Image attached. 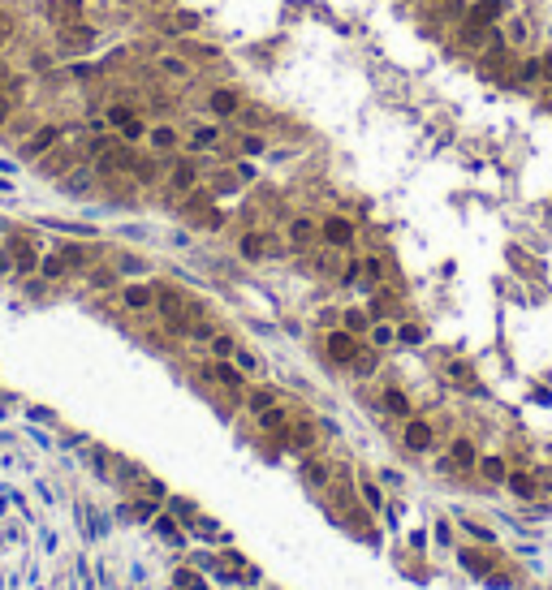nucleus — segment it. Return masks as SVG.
Wrapping results in <instances>:
<instances>
[{"label": "nucleus", "mask_w": 552, "mask_h": 590, "mask_svg": "<svg viewBox=\"0 0 552 590\" xmlns=\"http://www.w3.org/2000/svg\"><path fill=\"white\" fill-rule=\"evenodd\" d=\"M492 31H496V17H492L484 5H470V9L462 13V22H458V43H462V47H484Z\"/></svg>", "instance_id": "obj_1"}, {"label": "nucleus", "mask_w": 552, "mask_h": 590, "mask_svg": "<svg viewBox=\"0 0 552 590\" xmlns=\"http://www.w3.org/2000/svg\"><path fill=\"white\" fill-rule=\"evenodd\" d=\"M82 160H87V151L57 142L52 151H48V156H39V160H35V168H39V177H48V182H61V177H69V172L78 168Z\"/></svg>", "instance_id": "obj_2"}, {"label": "nucleus", "mask_w": 552, "mask_h": 590, "mask_svg": "<svg viewBox=\"0 0 552 590\" xmlns=\"http://www.w3.org/2000/svg\"><path fill=\"white\" fill-rule=\"evenodd\" d=\"M65 130L69 125H57V121H48V125H35V130L22 138V160H39V156H48V151H52L57 142H65Z\"/></svg>", "instance_id": "obj_3"}, {"label": "nucleus", "mask_w": 552, "mask_h": 590, "mask_svg": "<svg viewBox=\"0 0 552 590\" xmlns=\"http://www.w3.org/2000/svg\"><path fill=\"white\" fill-rule=\"evenodd\" d=\"M5 250H9V259H13V276H31V272H39V250H35V242L31 237H5Z\"/></svg>", "instance_id": "obj_4"}, {"label": "nucleus", "mask_w": 552, "mask_h": 590, "mask_svg": "<svg viewBox=\"0 0 552 590\" xmlns=\"http://www.w3.org/2000/svg\"><path fill=\"white\" fill-rule=\"evenodd\" d=\"M324 349H328V357H333L337 367H349V362H354V353H358L363 345H358V337H354L349 327H337V332H328Z\"/></svg>", "instance_id": "obj_5"}, {"label": "nucleus", "mask_w": 552, "mask_h": 590, "mask_svg": "<svg viewBox=\"0 0 552 590\" xmlns=\"http://www.w3.org/2000/svg\"><path fill=\"white\" fill-rule=\"evenodd\" d=\"M95 39H99L95 27H87V22H69V27H61V35H57V47L73 57V52H87Z\"/></svg>", "instance_id": "obj_6"}, {"label": "nucleus", "mask_w": 552, "mask_h": 590, "mask_svg": "<svg viewBox=\"0 0 552 590\" xmlns=\"http://www.w3.org/2000/svg\"><path fill=\"white\" fill-rule=\"evenodd\" d=\"M319 237L328 242L333 250H349L354 246V220H345V216H328L319 224Z\"/></svg>", "instance_id": "obj_7"}, {"label": "nucleus", "mask_w": 552, "mask_h": 590, "mask_svg": "<svg viewBox=\"0 0 552 590\" xmlns=\"http://www.w3.org/2000/svg\"><path fill=\"white\" fill-rule=\"evenodd\" d=\"M208 112L220 117V121L238 117V112H242V91H233V87H216V91H208Z\"/></svg>", "instance_id": "obj_8"}, {"label": "nucleus", "mask_w": 552, "mask_h": 590, "mask_svg": "<svg viewBox=\"0 0 552 590\" xmlns=\"http://www.w3.org/2000/svg\"><path fill=\"white\" fill-rule=\"evenodd\" d=\"M208 379H216L220 388H229V392H242L246 388V375L233 367V357H216V362L208 367Z\"/></svg>", "instance_id": "obj_9"}, {"label": "nucleus", "mask_w": 552, "mask_h": 590, "mask_svg": "<svg viewBox=\"0 0 552 590\" xmlns=\"http://www.w3.org/2000/svg\"><path fill=\"white\" fill-rule=\"evenodd\" d=\"M194 186H198V164H190V160H173V164H168V190L190 194Z\"/></svg>", "instance_id": "obj_10"}, {"label": "nucleus", "mask_w": 552, "mask_h": 590, "mask_svg": "<svg viewBox=\"0 0 552 590\" xmlns=\"http://www.w3.org/2000/svg\"><path fill=\"white\" fill-rule=\"evenodd\" d=\"M432 440H436V435H432V422H423V418H410V422H406V435H401V444H406L410 452H428Z\"/></svg>", "instance_id": "obj_11"}, {"label": "nucleus", "mask_w": 552, "mask_h": 590, "mask_svg": "<svg viewBox=\"0 0 552 590\" xmlns=\"http://www.w3.org/2000/svg\"><path fill=\"white\" fill-rule=\"evenodd\" d=\"M315 242H319V224H315V220H307V216L289 220V246H293V250H311Z\"/></svg>", "instance_id": "obj_12"}, {"label": "nucleus", "mask_w": 552, "mask_h": 590, "mask_svg": "<svg viewBox=\"0 0 552 590\" xmlns=\"http://www.w3.org/2000/svg\"><path fill=\"white\" fill-rule=\"evenodd\" d=\"M121 306H125V311H152V306H156V289L152 285H125L121 289Z\"/></svg>", "instance_id": "obj_13"}, {"label": "nucleus", "mask_w": 552, "mask_h": 590, "mask_svg": "<svg viewBox=\"0 0 552 590\" xmlns=\"http://www.w3.org/2000/svg\"><path fill=\"white\" fill-rule=\"evenodd\" d=\"M238 250H242V259H263V254H272V250H281L268 233H242V242H238Z\"/></svg>", "instance_id": "obj_14"}, {"label": "nucleus", "mask_w": 552, "mask_h": 590, "mask_svg": "<svg viewBox=\"0 0 552 590\" xmlns=\"http://www.w3.org/2000/svg\"><path fill=\"white\" fill-rule=\"evenodd\" d=\"M61 186L69 190V194H91V186H95V168H87V164H78L69 177H61Z\"/></svg>", "instance_id": "obj_15"}, {"label": "nucleus", "mask_w": 552, "mask_h": 590, "mask_svg": "<svg viewBox=\"0 0 552 590\" xmlns=\"http://www.w3.org/2000/svg\"><path fill=\"white\" fill-rule=\"evenodd\" d=\"M147 142H152L156 151H177L182 147V134L173 130V125H152V130H147Z\"/></svg>", "instance_id": "obj_16"}, {"label": "nucleus", "mask_w": 552, "mask_h": 590, "mask_svg": "<svg viewBox=\"0 0 552 590\" xmlns=\"http://www.w3.org/2000/svg\"><path fill=\"white\" fill-rule=\"evenodd\" d=\"M130 177L138 186H152L156 177H160V160L156 156H134V164H130Z\"/></svg>", "instance_id": "obj_17"}, {"label": "nucleus", "mask_w": 552, "mask_h": 590, "mask_svg": "<svg viewBox=\"0 0 552 590\" xmlns=\"http://www.w3.org/2000/svg\"><path fill=\"white\" fill-rule=\"evenodd\" d=\"M449 461H453L458 470H474V466H479V457H474V444H470V440H453V448H449Z\"/></svg>", "instance_id": "obj_18"}, {"label": "nucleus", "mask_w": 552, "mask_h": 590, "mask_svg": "<svg viewBox=\"0 0 552 590\" xmlns=\"http://www.w3.org/2000/svg\"><path fill=\"white\" fill-rule=\"evenodd\" d=\"M289 448H298V452H311L315 448V427L311 422H298V427H289Z\"/></svg>", "instance_id": "obj_19"}, {"label": "nucleus", "mask_w": 552, "mask_h": 590, "mask_svg": "<svg viewBox=\"0 0 552 590\" xmlns=\"http://www.w3.org/2000/svg\"><path fill=\"white\" fill-rule=\"evenodd\" d=\"M61 259H65V267H69V272H87V267H91V250L69 242V246H61Z\"/></svg>", "instance_id": "obj_20"}, {"label": "nucleus", "mask_w": 552, "mask_h": 590, "mask_svg": "<svg viewBox=\"0 0 552 590\" xmlns=\"http://www.w3.org/2000/svg\"><path fill=\"white\" fill-rule=\"evenodd\" d=\"M190 147H194V151L220 147V130H216V125H194V130H190Z\"/></svg>", "instance_id": "obj_21"}, {"label": "nucleus", "mask_w": 552, "mask_h": 590, "mask_svg": "<svg viewBox=\"0 0 552 590\" xmlns=\"http://www.w3.org/2000/svg\"><path fill=\"white\" fill-rule=\"evenodd\" d=\"M397 311V297L388 293V289H375V297H371V306H367V315L371 319H388Z\"/></svg>", "instance_id": "obj_22"}, {"label": "nucleus", "mask_w": 552, "mask_h": 590, "mask_svg": "<svg viewBox=\"0 0 552 590\" xmlns=\"http://www.w3.org/2000/svg\"><path fill=\"white\" fill-rule=\"evenodd\" d=\"M69 267H65V259H61V250H52V254H39V276L43 280H61Z\"/></svg>", "instance_id": "obj_23"}, {"label": "nucleus", "mask_w": 552, "mask_h": 590, "mask_svg": "<svg viewBox=\"0 0 552 590\" xmlns=\"http://www.w3.org/2000/svg\"><path fill=\"white\" fill-rule=\"evenodd\" d=\"M384 409L393 418H410V397L401 392V388H384Z\"/></svg>", "instance_id": "obj_24"}, {"label": "nucleus", "mask_w": 552, "mask_h": 590, "mask_svg": "<svg viewBox=\"0 0 552 590\" xmlns=\"http://www.w3.org/2000/svg\"><path fill=\"white\" fill-rule=\"evenodd\" d=\"M160 73H168V78H190V61L182 52H168V57H160Z\"/></svg>", "instance_id": "obj_25"}, {"label": "nucleus", "mask_w": 552, "mask_h": 590, "mask_svg": "<svg viewBox=\"0 0 552 590\" xmlns=\"http://www.w3.org/2000/svg\"><path fill=\"white\" fill-rule=\"evenodd\" d=\"M303 478H307L311 487H328V466H324L319 457H307V461H303Z\"/></svg>", "instance_id": "obj_26"}, {"label": "nucleus", "mask_w": 552, "mask_h": 590, "mask_svg": "<svg viewBox=\"0 0 552 590\" xmlns=\"http://www.w3.org/2000/svg\"><path fill=\"white\" fill-rule=\"evenodd\" d=\"M182 57H194V61H220V47H212V43H194V39H186L182 43Z\"/></svg>", "instance_id": "obj_27"}, {"label": "nucleus", "mask_w": 552, "mask_h": 590, "mask_svg": "<svg viewBox=\"0 0 552 590\" xmlns=\"http://www.w3.org/2000/svg\"><path fill=\"white\" fill-rule=\"evenodd\" d=\"M375 362H380V353H375V349H358V353H354V362H349V371H354L358 379H367V375L375 371Z\"/></svg>", "instance_id": "obj_28"}, {"label": "nucleus", "mask_w": 552, "mask_h": 590, "mask_svg": "<svg viewBox=\"0 0 552 590\" xmlns=\"http://www.w3.org/2000/svg\"><path fill=\"white\" fill-rule=\"evenodd\" d=\"M272 405H276V388H255V392L246 397V409H250V414H263V409H272Z\"/></svg>", "instance_id": "obj_29"}, {"label": "nucleus", "mask_w": 552, "mask_h": 590, "mask_svg": "<svg viewBox=\"0 0 552 590\" xmlns=\"http://www.w3.org/2000/svg\"><path fill=\"white\" fill-rule=\"evenodd\" d=\"M505 482H509V492H514L518 500H531V496H535V478H531V474H522V470H518V474H509Z\"/></svg>", "instance_id": "obj_30"}, {"label": "nucleus", "mask_w": 552, "mask_h": 590, "mask_svg": "<svg viewBox=\"0 0 552 590\" xmlns=\"http://www.w3.org/2000/svg\"><path fill=\"white\" fill-rule=\"evenodd\" d=\"M134 117H138V112H134V108H130V104H112V108H108V112H104V121H108V125H112V130H125V125H130V121H134Z\"/></svg>", "instance_id": "obj_31"}, {"label": "nucleus", "mask_w": 552, "mask_h": 590, "mask_svg": "<svg viewBox=\"0 0 552 590\" xmlns=\"http://www.w3.org/2000/svg\"><path fill=\"white\" fill-rule=\"evenodd\" d=\"M500 35H505V43H509V47H522L531 31H526V22H522V17H509V22H505V31H500Z\"/></svg>", "instance_id": "obj_32"}, {"label": "nucleus", "mask_w": 552, "mask_h": 590, "mask_svg": "<svg viewBox=\"0 0 552 590\" xmlns=\"http://www.w3.org/2000/svg\"><path fill=\"white\" fill-rule=\"evenodd\" d=\"M479 470H484L488 482H505V478H509V470H505V461H500V457H484Z\"/></svg>", "instance_id": "obj_33"}, {"label": "nucleus", "mask_w": 552, "mask_h": 590, "mask_svg": "<svg viewBox=\"0 0 552 590\" xmlns=\"http://www.w3.org/2000/svg\"><path fill=\"white\" fill-rule=\"evenodd\" d=\"M397 341L401 345H423V341H428V327H423V323H401L397 327Z\"/></svg>", "instance_id": "obj_34"}, {"label": "nucleus", "mask_w": 552, "mask_h": 590, "mask_svg": "<svg viewBox=\"0 0 552 590\" xmlns=\"http://www.w3.org/2000/svg\"><path fill=\"white\" fill-rule=\"evenodd\" d=\"M285 422H289V418H285L281 405H272V409H263V414H259V427H263V431H285Z\"/></svg>", "instance_id": "obj_35"}, {"label": "nucleus", "mask_w": 552, "mask_h": 590, "mask_svg": "<svg viewBox=\"0 0 552 590\" xmlns=\"http://www.w3.org/2000/svg\"><path fill=\"white\" fill-rule=\"evenodd\" d=\"M233 367H238L242 375H259V357L250 353V349H242V345H238V353H233Z\"/></svg>", "instance_id": "obj_36"}, {"label": "nucleus", "mask_w": 552, "mask_h": 590, "mask_svg": "<svg viewBox=\"0 0 552 590\" xmlns=\"http://www.w3.org/2000/svg\"><path fill=\"white\" fill-rule=\"evenodd\" d=\"M168 35H190V31H198V13H177L173 17V27H164Z\"/></svg>", "instance_id": "obj_37"}, {"label": "nucleus", "mask_w": 552, "mask_h": 590, "mask_svg": "<svg viewBox=\"0 0 552 590\" xmlns=\"http://www.w3.org/2000/svg\"><path fill=\"white\" fill-rule=\"evenodd\" d=\"M444 375L453 379V383H462V388H474V375H470V367H466V362H449V367H444Z\"/></svg>", "instance_id": "obj_38"}, {"label": "nucleus", "mask_w": 552, "mask_h": 590, "mask_svg": "<svg viewBox=\"0 0 552 590\" xmlns=\"http://www.w3.org/2000/svg\"><path fill=\"white\" fill-rule=\"evenodd\" d=\"M544 73H539V57H522L518 65V82H539Z\"/></svg>", "instance_id": "obj_39"}, {"label": "nucleus", "mask_w": 552, "mask_h": 590, "mask_svg": "<svg viewBox=\"0 0 552 590\" xmlns=\"http://www.w3.org/2000/svg\"><path fill=\"white\" fill-rule=\"evenodd\" d=\"M147 130H152V125H147L143 117H134V121H130V125H125V130H121V138L134 147V142H143V138H147Z\"/></svg>", "instance_id": "obj_40"}, {"label": "nucleus", "mask_w": 552, "mask_h": 590, "mask_svg": "<svg viewBox=\"0 0 552 590\" xmlns=\"http://www.w3.org/2000/svg\"><path fill=\"white\" fill-rule=\"evenodd\" d=\"M371 341H375V349L393 345V341H397V327H388V323H380V319H375V327H371Z\"/></svg>", "instance_id": "obj_41"}, {"label": "nucleus", "mask_w": 552, "mask_h": 590, "mask_svg": "<svg viewBox=\"0 0 552 590\" xmlns=\"http://www.w3.org/2000/svg\"><path fill=\"white\" fill-rule=\"evenodd\" d=\"M208 345H212V357H233V353H238L233 337H220V332H216V337H212Z\"/></svg>", "instance_id": "obj_42"}, {"label": "nucleus", "mask_w": 552, "mask_h": 590, "mask_svg": "<svg viewBox=\"0 0 552 590\" xmlns=\"http://www.w3.org/2000/svg\"><path fill=\"white\" fill-rule=\"evenodd\" d=\"M13 112H17V95H9V91H0V130L13 121Z\"/></svg>", "instance_id": "obj_43"}, {"label": "nucleus", "mask_w": 552, "mask_h": 590, "mask_svg": "<svg viewBox=\"0 0 552 590\" xmlns=\"http://www.w3.org/2000/svg\"><path fill=\"white\" fill-rule=\"evenodd\" d=\"M462 564H466L470 573H488V569H492V560L479 556V552H462Z\"/></svg>", "instance_id": "obj_44"}, {"label": "nucleus", "mask_w": 552, "mask_h": 590, "mask_svg": "<svg viewBox=\"0 0 552 590\" xmlns=\"http://www.w3.org/2000/svg\"><path fill=\"white\" fill-rule=\"evenodd\" d=\"M367 323H371V315H367V311H345V327L354 332V337H358V332H367Z\"/></svg>", "instance_id": "obj_45"}, {"label": "nucleus", "mask_w": 552, "mask_h": 590, "mask_svg": "<svg viewBox=\"0 0 552 590\" xmlns=\"http://www.w3.org/2000/svg\"><path fill=\"white\" fill-rule=\"evenodd\" d=\"M363 500H367V508H380L384 504V496H380V487H375V482H363Z\"/></svg>", "instance_id": "obj_46"}, {"label": "nucleus", "mask_w": 552, "mask_h": 590, "mask_svg": "<svg viewBox=\"0 0 552 590\" xmlns=\"http://www.w3.org/2000/svg\"><path fill=\"white\" fill-rule=\"evenodd\" d=\"M156 526H160V534H164V538H168V543H182V530H177V526H173V522H168V517H160V522H156Z\"/></svg>", "instance_id": "obj_47"}, {"label": "nucleus", "mask_w": 552, "mask_h": 590, "mask_svg": "<svg viewBox=\"0 0 552 590\" xmlns=\"http://www.w3.org/2000/svg\"><path fill=\"white\" fill-rule=\"evenodd\" d=\"M9 39H13V17H9L5 9H0V47H5Z\"/></svg>", "instance_id": "obj_48"}, {"label": "nucleus", "mask_w": 552, "mask_h": 590, "mask_svg": "<svg viewBox=\"0 0 552 590\" xmlns=\"http://www.w3.org/2000/svg\"><path fill=\"white\" fill-rule=\"evenodd\" d=\"M112 280H117V272H108V267H104V272H91V285H95V289H108Z\"/></svg>", "instance_id": "obj_49"}, {"label": "nucleus", "mask_w": 552, "mask_h": 590, "mask_svg": "<svg viewBox=\"0 0 552 590\" xmlns=\"http://www.w3.org/2000/svg\"><path fill=\"white\" fill-rule=\"evenodd\" d=\"M242 151H246V156H259V151H263V138H259V134H246V138H242Z\"/></svg>", "instance_id": "obj_50"}, {"label": "nucleus", "mask_w": 552, "mask_h": 590, "mask_svg": "<svg viewBox=\"0 0 552 590\" xmlns=\"http://www.w3.org/2000/svg\"><path fill=\"white\" fill-rule=\"evenodd\" d=\"M466 530H470L474 538H479V543H492V538H496V534H492L488 526H479V522H466Z\"/></svg>", "instance_id": "obj_51"}, {"label": "nucleus", "mask_w": 552, "mask_h": 590, "mask_svg": "<svg viewBox=\"0 0 552 590\" xmlns=\"http://www.w3.org/2000/svg\"><path fill=\"white\" fill-rule=\"evenodd\" d=\"M363 272H367L371 280H384V263H380V259H363Z\"/></svg>", "instance_id": "obj_52"}, {"label": "nucleus", "mask_w": 552, "mask_h": 590, "mask_svg": "<svg viewBox=\"0 0 552 590\" xmlns=\"http://www.w3.org/2000/svg\"><path fill=\"white\" fill-rule=\"evenodd\" d=\"M13 87V69H9V61L0 57V91H9Z\"/></svg>", "instance_id": "obj_53"}, {"label": "nucleus", "mask_w": 552, "mask_h": 590, "mask_svg": "<svg viewBox=\"0 0 552 590\" xmlns=\"http://www.w3.org/2000/svg\"><path fill=\"white\" fill-rule=\"evenodd\" d=\"M182 590H208L198 573H182Z\"/></svg>", "instance_id": "obj_54"}, {"label": "nucleus", "mask_w": 552, "mask_h": 590, "mask_svg": "<svg viewBox=\"0 0 552 590\" xmlns=\"http://www.w3.org/2000/svg\"><path fill=\"white\" fill-rule=\"evenodd\" d=\"M198 224H203V228H220L224 216H220V212H203V216H198Z\"/></svg>", "instance_id": "obj_55"}, {"label": "nucleus", "mask_w": 552, "mask_h": 590, "mask_svg": "<svg viewBox=\"0 0 552 590\" xmlns=\"http://www.w3.org/2000/svg\"><path fill=\"white\" fill-rule=\"evenodd\" d=\"M479 5H484L492 17H500V13H505V0H479Z\"/></svg>", "instance_id": "obj_56"}, {"label": "nucleus", "mask_w": 552, "mask_h": 590, "mask_svg": "<svg viewBox=\"0 0 552 590\" xmlns=\"http://www.w3.org/2000/svg\"><path fill=\"white\" fill-rule=\"evenodd\" d=\"M539 73H544V82H552V52L539 57Z\"/></svg>", "instance_id": "obj_57"}, {"label": "nucleus", "mask_w": 552, "mask_h": 590, "mask_svg": "<svg viewBox=\"0 0 552 590\" xmlns=\"http://www.w3.org/2000/svg\"><path fill=\"white\" fill-rule=\"evenodd\" d=\"M121 272H143V259H130V254H125V259H121Z\"/></svg>", "instance_id": "obj_58"}, {"label": "nucleus", "mask_w": 552, "mask_h": 590, "mask_svg": "<svg viewBox=\"0 0 552 590\" xmlns=\"http://www.w3.org/2000/svg\"><path fill=\"white\" fill-rule=\"evenodd\" d=\"M436 538H440V543H449V538H453V526L440 522V526H436Z\"/></svg>", "instance_id": "obj_59"}, {"label": "nucleus", "mask_w": 552, "mask_h": 590, "mask_svg": "<svg viewBox=\"0 0 552 590\" xmlns=\"http://www.w3.org/2000/svg\"><path fill=\"white\" fill-rule=\"evenodd\" d=\"M255 177V164H238V182H250Z\"/></svg>", "instance_id": "obj_60"}, {"label": "nucleus", "mask_w": 552, "mask_h": 590, "mask_svg": "<svg viewBox=\"0 0 552 590\" xmlns=\"http://www.w3.org/2000/svg\"><path fill=\"white\" fill-rule=\"evenodd\" d=\"M160 5H168V0H160Z\"/></svg>", "instance_id": "obj_61"}]
</instances>
